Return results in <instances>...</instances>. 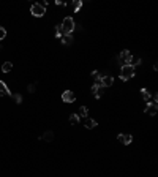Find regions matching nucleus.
Listing matches in <instances>:
<instances>
[{
  "mask_svg": "<svg viewBox=\"0 0 158 177\" xmlns=\"http://www.w3.org/2000/svg\"><path fill=\"white\" fill-rule=\"evenodd\" d=\"M60 27H62L63 35H71L73 32H74V29H76V24H74V21H73L71 16H67L63 19V22L60 24Z\"/></svg>",
  "mask_w": 158,
  "mask_h": 177,
  "instance_id": "f257e3e1",
  "label": "nucleus"
},
{
  "mask_svg": "<svg viewBox=\"0 0 158 177\" xmlns=\"http://www.w3.org/2000/svg\"><path fill=\"white\" fill-rule=\"evenodd\" d=\"M134 73H136V70H134V65L128 63V65H123L120 68V79L122 81H128L131 79L134 76Z\"/></svg>",
  "mask_w": 158,
  "mask_h": 177,
  "instance_id": "f03ea898",
  "label": "nucleus"
},
{
  "mask_svg": "<svg viewBox=\"0 0 158 177\" xmlns=\"http://www.w3.org/2000/svg\"><path fill=\"white\" fill-rule=\"evenodd\" d=\"M131 60H133V56H131V52H130L128 49H123L122 52L117 56V62H119V63H120L122 66L131 63Z\"/></svg>",
  "mask_w": 158,
  "mask_h": 177,
  "instance_id": "7ed1b4c3",
  "label": "nucleus"
},
{
  "mask_svg": "<svg viewBox=\"0 0 158 177\" xmlns=\"http://www.w3.org/2000/svg\"><path fill=\"white\" fill-rule=\"evenodd\" d=\"M30 13H32L35 18H43L44 13H46V8L41 5V3H33V5L30 6Z\"/></svg>",
  "mask_w": 158,
  "mask_h": 177,
  "instance_id": "20e7f679",
  "label": "nucleus"
},
{
  "mask_svg": "<svg viewBox=\"0 0 158 177\" xmlns=\"http://www.w3.org/2000/svg\"><path fill=\"white\" fill-rule=\"evenodd\" d=\"M144 111H145V114H149V116H155L157 111H158V104L155 103V101H149Z\"/></svg>",
  "mask_w": 158,
  "mask_h": 177,
  "instance_id": "39448f33",
  "label": "nucleus"
},
{
  "mask_svg": "<svg viewBox=\"0 0 158 177\" xmlns=\"http://www.w3.org/2000/svg\"><path fill=\"white\" fill-rule=\"evenodd\" d=\"M92 93L95 95V98H101L105 95V87L100 85V84H93L92 85Z\"/></svg>",
  "mask_w": 158,
  "mask_h": 177,
  "instance_id": "423d86ee",
  "label": "nucleus"
},
{
  "mask_svg": "<svg viewBox=\"0 0 158 177\" xmlns=\"http://www.w3.org/2000/svg\"><path fill=\"white\" fill-rule=\"evenodd\" d=\"M74 100H76V97L71 90H65V92L62 93V101H65V103H73Z\"/></svg>",
  "mask_w": 158,
  "mask_h": 177,
  "instance_id": "0eeeda50",
  "label": "nucleus"
},
{
  "mask_svg": "<svg viewBox=\"0 0 158 177\" xmlns=\"http://www.w3.org/2000/svg\"><path fill=\"white\" fill-rule=\"evenodd\" d=\"M117 139L120 141V142H122L123 145H128V144H131L133 136H131V135H123V133H120V135L117 136Z\"/></svg>",
  "mask_w": 158,
  "mask_h": 177,
  "instance_id": "6e6552de",
  "label": "nucleus"
},
{
  "mask_svg": "<svg viewBox=\"0 0 158 177\" xmlns=\"http://www.w3.org/2000/svg\"><path fill=\"white\" fill-rule=\"evenodd\" d=\"M0 95L2 97H11V92H10L8 85H6L3 81H0Z\"/></svg>",
  "mask_w": 158,
  "mask_h": 177,
  "instance_id": "1a4fd4ad",
  "label": "nucleus"
},
{
  "mask_svg": "<svg viewBox=\"0 0 158 177\" xmlns=\"http://www.w3.org/2000/svg\"><path fill=\"white\" fill-rule=\"evenodd\" d=\"M114 84V78L112 76H101V85L103 87H111Z\"/></svg>",
  "mask_w": 158,
  "mask_h": 177,
  "instance_id": "9d476101",
  "label": "nucleus"
},
{
  "mask_svg": "<svg viewBox=\"0 0 158 177\" xmlns=\"http://www.w3.org/2000/svg\"><path fill=\"white\" fill-rule=\"evenodd\" d=\"M41 139L46 141V142H51V141H54V133L49 130V131H44L43 136H41Z\"/></svg>",
  "mask_w": 158,
  "mask_h": 177,
  "instance_id": "9b49d317",
  "label": "nucleus"
},
{
  "mask_svg": "<svg viewBox=\"0 0 158 177\" xmlns=\"http://www.w3.org/2000/svg\"><path fill=\"white\" fill-rule=\"evenodd\" d=\"M141 97H142V100H144V101H147V103H149L150 98H152V93H150L147 89H141Z\"/></svg>",
  "mask_w": 158,
  "mask_h": 177,
  "instance_id": "f8f14e48",
  "label": "nucleus"
},
{
  "mask_svg": "<svg viewBox=\"0 0 158 177\" xmlns=\"http://www.w3.org/2000/svg\"><path fill=\"white\" fill-rule=\"evenodd\" d=\"M60 40H62V43H63L65 46H71L73 44V37H71V35H63Z\"/></svg>",
  "mask_w": 158,
  "mask_h": 177,
  "instance_id": "ddd939ff",
  "label": "nucleus"
},
{
  "mask_svg": "<svg viewBox=\"0 0 158 177\" xmlns=\"http://www.w3.org/2000/svg\"><path fill=\"white\" fill-rule=\"evenodd\" d=\"M84 125H86V128L92 130V128H95V127H97V120L88 119V117H87V119H86V123H84Z\"/></svg>",
  "mask_w": 158,
  "mask_h": 177,
  "instance_id": "4468645a",
  "label": "nucleus"
},
{
  "mask_svg": "<svg viewBox=\"0 0 158 177\" xmlns=\"http://www.w3.org/2000/svg\"><path fill=\"white\" fill-rule=\"evenodd\" d=\"M78 116H79V117H86V119H87V116H88V109L86 108V106H81L79 111H78Z\"/></svg>",
  "mask_w": 158,
  "mask_h": 177,
  "instance_id": "2eb2a0df",
  "label": "nucleus"
},
{
  "mask_svg": "<svg viewBox=\"0 0 158 177\" xmlns=\"http://www.w3.org/2000/svg\"><path fill=\"white\" fill-rule=\"evenodd\" d=\"M11 68H13V63H11V62H5V63L2 65V71L3 73H10Z\"/></svg>",
  "mask_w": 158,
  "mask_h": 177,
  "instance_id": "dca6fc26",
  "label": "nucleus"
},
{
  "mask_svg": "<svg viewBox=\"0 0 158 177\" xmlns=\"http://www.w3.org/2000/svg\"><path fill=\"white\" fill-rule=\"evenodd\" d=\"M79 119H81V117L78 116V114H71V116H70V123L71 125H78L79 123Z\"/></svg>",
  "mask_w": 158,
  "mask_h": 177,
  "instance_id": "f3484780",
  "label": "nucleus"
},
{
  "mask_svg": "<svg viewBox=\"0 0 158 177\" xmlns=\"http://www.w3.org/2000/svg\"><path fill=\"white\" fill-rule=\"evenodd\" d=\"M54 35H55V38H62V37H63V32H62V27L60 25H55V29H54Z\"/></svg>",
  "mask_w": 158,
  "mask_h": 177,
  "instance_id": "a211bd4d",
  "label": "nucleus"
},
{
  "mask_svg": "<svg viewBox=\"0 0 158 177\" xmlns=\"http://www.w3.org/2000/svg\"><path fill=\"white\" fill-rule=\"evenodd\" d=\"M81 6H82V2H81V0H74V2H73V10H74V13H78L81 10Z\"/></svg>",
  "mask_w": 158,
  "mask_h": 177,
  "instance_id": "6ab92c4d",
  "label": "nucleus"
},
{
  "mask_svg": "<svg viewBox=\"0 0 158 177\" xmlns=\"http://www.w3.org/2000/svg\"><path fill=\"white\" fill-rule=\"evenodd\" d=\"M11 98H13V100L16 101L18 104L22 103V95H21V93H11Z\"/></svg>",
  "mask_w": 158,
  "mask_h": 177,
  "instance_id": "aec40b11",
  "label": "nucleus"
},
{
  "mask_svg": "<svg viewBox=\"0 0 158 177\" xmlns=\"http://www.w3.org/2000/svg\"><path fill=\"white\" fill-rule=\"evenodd\" d=\"M5 37H6V30H5V27L0 25V41L5 40Z\"/></svg>",
  "mask_w": 158,
  "mask_h": 177,
  "instance_id": "412c9836",
  "label": "nucleus"
},
{
  "mask_svg": "<svg viewBox=\"0 0 158 177\" xmlns=\"http://www.w3.org/2000/svg\"><path fill=\"white\" fill-rule=\"evenodd\" d=\"M27 90H29L30 93H33V92L37 90V85H35V84H29V87H27Z\"/></svg>",
  "mask_w": 158,
  "mask_h": 177,
  "instance_id": "4be33fe9",
  "label": "nucleus"
},
{
  "mask_svg": "<svg viewBox=\"0 0 158 177\" xmlns=\"http://www.w3.org/2000/svg\"><path fill=\"white\" fill-rule=\"evenodd\" d=\"M92 76L97 78V76H100V74H98V71H92Z\"/></svg>",
  "mask_w": 158,
  "mask_h": 177,
  "instance_id": "5701e85b",
  "label": "nucleus"
}]
</instances>
